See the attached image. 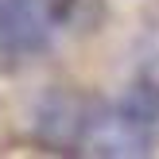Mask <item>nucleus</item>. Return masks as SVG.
<instances>
[{
	"instance_id": "1",
	"label": "nucleus",
	"mask_w": 159,
	"mask_h": 159,
	"mask_svg": "<svg viewBox=\"0 0 159 159\" xmlns=\"http://www.w3.org/2000/svg\"><path fill=\"white\" fill-rule=\"evenodd\" d=\"M78 0H0V66L43 54L74 20Z\"/></svg>"
}]
</instances>
